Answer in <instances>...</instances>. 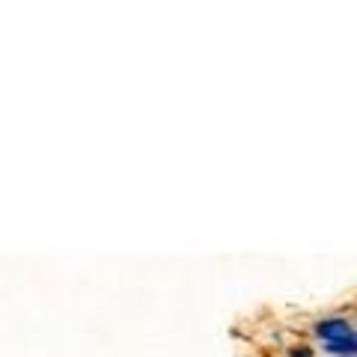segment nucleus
<instances>
[{
    "instance_id": "2",
    "label": "nucleus",
    "mask_w": 357,
    "mask_h": 357,
    "mask_svg": "<svg viewBox=\"0 0 357 357\" xmlns=\"http://www.w3.org/2000/svg\"><path fill=\"white\" fill-rule=\"evenodd\" d=\"M325 351L333 357H354L357 354V333H349V337H342V340L328 342Z\"/></svg>"
},
{
    "instance_id": "1",
    "label": "nucleus",
    "mask_w": 357,
    "mask_h": 357,
    "mask_svg": "<svg viewBox=\"0 0 357 357\" xmlns=\"http://www.w3.org/2000/svg\"><path fill=\"white\" fill-rule=\"evenodd\" d=\"M316 333H319L321 340L333 342V340L349 337V333H351V325H349L345 319H321V321H316Z\"/></svg>"
},
{
    "instance_id": "3",
    "label": "nucleus",
    "mask_w": 357,
    "mask_h": 357,
    "mask_svg": "<svg viewBox=\"0 0 357 357\" xmlns=\"http://www.w3.org/2000/svg\"><path fill=\"white\" fill-rule=\"evenodd\" d=\"M292 357H310V351L307 349H298V351H292Z\"/></svg>"
}]
</instances>
